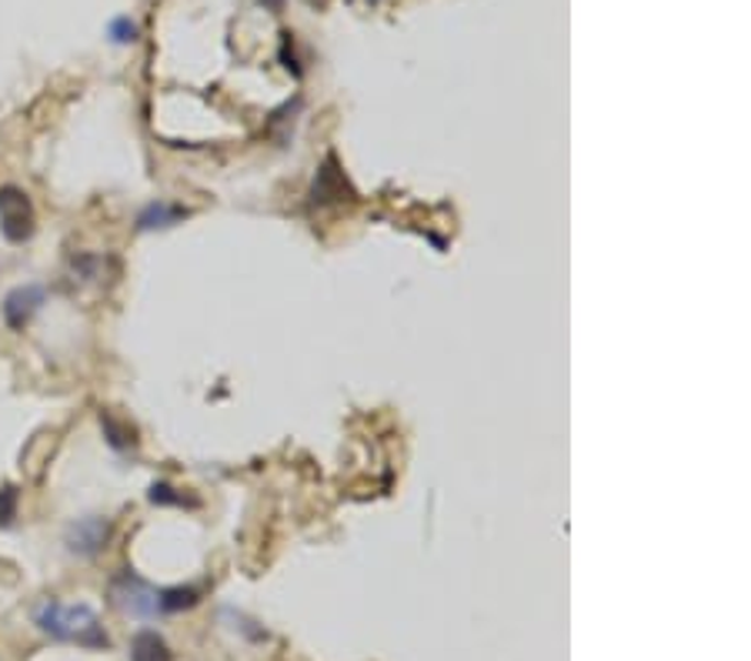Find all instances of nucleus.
<instances>
[{"mask_svg":"<svg viewBox=\"0 0 751 661\" xmlns=\"http://www.w3.org/2000/svg\"><path fill=\"white\" fill-rule=\"evenodd\" d=\"M114 535V524L104 514H84L78 521L67 524L63 532V548L71 552L74 558H97Z\"/></svg>","mask_w":751,"mask_h":661,"instance_id":"20e7f679","label":"nucleus"},{"mask_svg":"<svg viewBox=\"0 0 751 661\" xmlns=\"http://www.w3.org/2000/svg\"><path fill=\"white\" fill-rule=\"evenodd\" d=\"M18 505H21V495L14 485L0 488V527H11L18 521Z\"/></svg>","mask_w":751,"mask_h":661,"instance_id":"f8f14e48","label":"nucleus"},{"mask_svg":"<svg viewBox=\"0 0 751 661\" xmlns=\"http://www.w3.org/2000/svg\"><path fill=\"white\" fill-rule=\"evenodd\" d=\"M345 197V174H340L334 167V158H327V164L317 171V181H314V201H340Z\"/></svg>","mask_w":751,"mask_h":661,"instance_id":"6e6552de","label":"nucleus"},{"mask_svg":"<svg viewBox=\"0 0 751 661\" xmlns=\"http://www.w3.org/2000/svg\"><path fill=\"white\" fill-rule=\"evenodd\" d=\"M190 211L181 208V205H171V201H151L148 208H141L138 214V231H167V228H177L181 221H187Z\"/></svg>","mask_w":751,"mask_h":661,"instance_id":"423d86ee","label":"nucleus"},{"mask_svg":"<svg viewBox=\"0 0 751 661\" xmlns=\"http://www.w3.org/2000/svg\"><path fill=\"white\" fill-rule=\"evenodd\" d=\"M130 661H174L171 645L158 631H138L130 641Z\"/></svg>","mask_w":751,"mask_h":661,"instance_id":"0eeeda50","label":"nucleus"},{"mask_svg":"<svg viewBox=\"0 0 751 661\" xmlns=\"http://www.w3.org/2000/svg\"><path fill=\"white\" fill-rule=\"evenodd\" d=\"M34 625L50 641L78 645V648H111V635L104 631L97 612L91 605H63L57 599H44L34 608Z\"/></svg>","mask_w":751,"mask_h":661,"instance_id":"f257e3e1","label":"nucleus"},{"mask_svg":"<svg viewBox=\"0 0 751 661\" xmlns=\"http://www.w3.org/2000/svg\"><path fill=\"white\" fill-rule=\"evenodd\" d=\"M111 602L130 615V618H164V605H161V588H154L151 581H145L134 568H124L120 575H114L111 581Z\"/></svg>","mask_w":751,"mask_h":661,"instance_id":"f03ea898","label":"nucleus"},{"mask_svg":"<svg viewBox=\"0 0 751 661\" xmlns=\"http://www.w3.org/2000/svg\"><path fill=\"white\" fill-rule=\"evenodd\" d=\"M71 268H74V281H97L101 278V268H104V260L97 254H78L71 260Z\"/></svg>","mask_w":751,"mask_h":661,"instance_id":"9b49d317","label":"nucleus"},{"mask_svg":"<svg viewBox=\"0 0 751 661\" xmlns=\"http://www.w3.org/2000/svg\"><path fill=\"white\" fill-rule=\"evenodd\" d=\"M138 24H134L130 18H114L111 24H107V37L114 40V44H134L138 40Z\"/></svg>","mask_w":751,"mask_h":661,"instance_id":"ddd939ff","label":"nucleus"},{"mask_svg":"<svg viewBox=\"0 0 751 661\" xmlns=\"http://www.w3.org/2000/svg\"><path fill=\"white\" fill-rule=\"evenodd\" d=\"M44 304H47L44 285H18L8 291L4 304H0V314H4V324L11 330H24Z\"/></svg>","mask_w":751,"mask_h":661,"instance_id":"39448f33","label":"nucleus"},{"mask_svg":"<svg viewBox=\"0 0 751 661\" xmlns=\"http://www.w3.org/2000/svg\"><path fill=\"white\" fill-rule=\"evenodd\" d=\"M101 431L114 451H130L134 444H138V431H134V425L114 418L111 411H101Z\"/></svg>","mask_w":751,"mask_h":661,"instance_id":"1a4fd4ad","label":"nucleus"},{"mask_svg":"<svg viewBox=\"0 0 751 661\" xmlns=\"http://www.w3.org/2000/svg\"><path fill=\"white\" fill-rule=\"evenodd\" d=\"M148 501H151V505H161V508H171V505H174V508H184V505H190L171 482H154L151 491H148Z\"/></svg>","mask_w":751,"mask_h":661,"instance_id":"9d476101","label":"nucleus"},{"mask_svg":"<svg viewBox=\"0 0 751 661\" xmlns=\"http://www.w3.org/2000/svg\"><path fill=\"white\" fill-rule=\"evenodd\" d=\"M37 231V211L31 194L18 184L0 187V234L11 244H27Z\"/></svg>","mask_w":751,"mask_h":661,"instance_id":"7ed1b4c3","label":"nucleus"}]
</instances>
